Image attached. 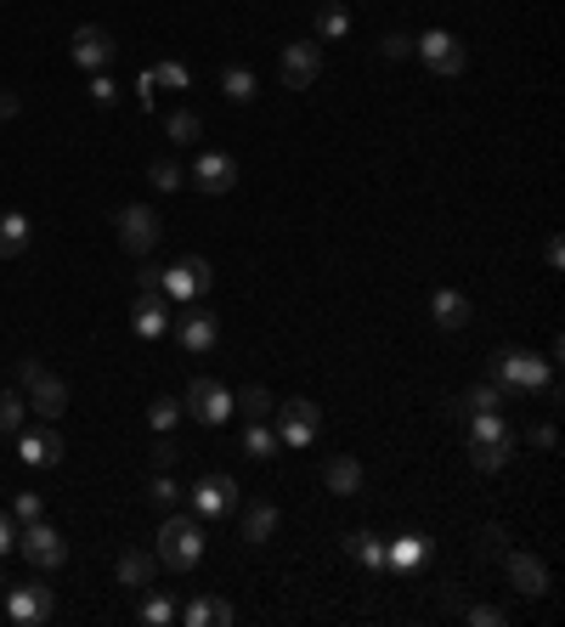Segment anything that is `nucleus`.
Masks as SVG:
<instances>
[{
  "instance_id": "f257e3e1",
  "label": "nucleus",
  "mask_w": 565,
  "mask_h": 627,
  "mask_svg": "<svg viewBox=\"0 0 565 627\" xmlns=\"http://www.w3.org/2000/svg\"><path fill=\"white\" fill-rule=\"evenodd\" d=\"M204 560V525L193 520V514H164V525H159V565H170V571H193Z\"/></svg>"
},
{
  "instance_id": "f03ea898",
  "label": "nucleus",
  "mask_w": 565,
  "mask_h": 627,
  "mask_svg": "<svg viewBox=\"0 0 565 627\" xmlns=\"http://www.w3.org/2000/svg\"><path fill=\"white\" fill-rule=\"evenodd\" d=\"M18 391H23V402L40 413V418H63L68 413V384L45 368V362H23L18 368Z\"/></svg>"
},
{
  "instance_id": "7ed1b4c3",
  "label": "nucleus",
  "mask_w": 565,
  "mask_h": 627,
  "mask_svg": "<svg viewBox=\"0 0 565 627\" xmlns=\"http://www.w3.org/2000/svg\"><path fill=\"white\" fill-rule=\"evenodd\" d=\"M18 554H23L34 571H57V565L68 560V543H63V532H57V525L29 520L23 532H18Z\"/></svg>"
},
{
  "instance_id": "20e7f679",
  "label": "nucleus",
  "mask_w": 565,
  "mask_h": 627,
  "mask_svg": "<svg viewBox=\"0 0 565 627\" xmlns=\"http://www.w3.org/2000/svg\"><path fill=\"white\" fill-rule=\"evenodd\" d=\"M159 232H164V221H159V210H148V204H125L119 210V244H125V255H153L159 249Z\"/></svg>"
},
{
  "instance_id": "39448f33",
  "label": "nucleus",
  "mask_w": 565,
  "mask_h": 627,
  "mask_svg": "<svg viewBox=\"0 0 565 627\" xmlns=\"http://www.w3.org/2000/svg\"><path fill=\"white\" fill-rule=\"evenodd\" d=\"M492 373L509 384V391H548V384H554V368L537 362L532 351H498Z\"/></svg>"
},
{
  "instance_id": "423d86ee",
  "label": "nucleus",
  "mask_w": 565,
  "mask_h": 627,
  "mask_svg": "<svg viewBox=\"0 0 565 627\" xmlns=\"http://www.w3.org/2000/svg\"><path fill=\"white\" fill-rule=\"evenodd\" d=\"M215 283V272H210V261L204 255H186L181 266H170L164 277H159V295L175 306V300H199L204 295V288Z\"/></svg>"
},
{
  "instance_id": "0eeeda50",
  "label": "nucleus",
  "mask_w": 565,
  "mask_h": 627,
  "mask_svg": "<svg viewBox=\"0 0 565 627\" xmlns=\"http://www.w3.org/2000/svg\"><path fill=\"white\" fill-rule=\"evenodd\" d=\"M322 74V45L317 40H295V45H282V63H277V79L289 85V91H311Z\"/></svg>"
},
{
  "instance_id": "6e6552de",
  "label": "nucleus",
  "mask_w": 565,
  "mask_h": 627,
  "mask_svg": "<svg viewBox=\"0 0 565 627\" xmlns=\"http://www.w3.org/2000/svg\"><path fill=\"white\" fill-rule=\"evenodd\" d=\"M114 57H119V40H114L103 23H85V29H74V63H79L85 74H103V68H114Z\"/></svg>"
},
{
  "instance_id": "1a4fd4ad",
  "label": "nucleus",
  "mask_w": 565,
  "mask_h": 627,
  "mask_svg": "<svg viewBox=\"0 0 565 627\" xmlns=\"http://www.w3.org/2000/svg\"><path fill=\"white\" fill-rule=\"evenodd\" d=\"M186 413H193L199 424H226L232 418V391H226V384H215V379H193V384H186V402H181Z\"/></svg>"
},
{
  "instance_id": "9d476101",
  "label": "nucleus",
  "mask_w": 565,
  "mask_h": 627,
  "mask_svg": "<svg viewBox=\"0 0 565 627\" xmlns=\"http://www.w3.org/2000/svg\"><path fill=\"white\" fill-rule=\"evenodd\" d=\"M57 610V594L45 588V583H23V588H7V616L18 627H40V621H52Z\"/></svg>"
},
{
  "instance_id": "9b49d317",
  "label": "nucleus",
  "mask_w": 565,
  "mask_h": 627,
  "mask_svg": "<svg viewBox=\"0 0 565 627\" xmlns=\"http://www.w3.org/2000/svg\"><path fill=\"white\" fill-rule=\"evenodd\" d=\"M18 458L29 469H52V464H63V436L52 424H23L18 429Z\"/></svg>"
},
{
  "instance_id": "f8f14e48",
  "label": "nucleus",
  "mask_w": 565,
  "mask_h": 627,
  "mask_svg": "<svg viewBox=\"0 0 565 627\" xmlns=\"http://www.w3.org/2000/svg\"><path fill=\"white\" fill-rule=\"evenodd\" d=\"M413 52H418L424 63H430L436 74H447V79H452V74H463V63H469V52H463V45H458V40H452L447 29H430V34H418V40H413Z\"/></svg>"
},
{
  "instance_id": "ddd939ff",
  "label": "nucleus",
  "mask_w": 565,
  "mask_h": 627,
  "mask_svg": "<svg viewBox=\"0 0 565 627\" xmlns=\"http://www.w3.org/2000/svg\"><path fill=\"white\" fill-rule=\"evenodd\" d=\"M277 413V424H282V442L289 447H311L317 442V429H322V407L317 402H282V407H271Z\"/></svg>"
},
{
  "instance_id": "4468645a",
  "label": "nucleus",
  "mask_w": 565,
  "mask_h": 627,
  "mask_svg": "<svg viewBox=\"0 0 565 627\" xmlns=\"http://www.w3.org/2000/svg\"><path fill=\"white\" fill-rule=\"evenodd\" d=\"M193 509H199V520L232 514V509H238V480H232V475H204L193 487Z\"/></svg>"
},
{
  "instance_id": "2eb2a0df",
  "label": "nucleus",
  "mask_w": 565,
  "mask_h": 627,
  "mask_svg": "<svg viewBox=\"0 0 565 627\" xmlns=\"http://www.w3.org/2000/svg\"><path fill=\"white\" fill-rule=\"evenodd\" d=\"M130 328L141 333V340H164V333H170V300L159 295V288H141V295H136Z\"/></svg>"
},
{
  "instance_id": "dca6fc26",
  "label": "nucleus",
  "mask_w": 565,
  "mask_h": 627,
  "mask_svg": "<svg viewBox=\"0 0 565 627\" xmlns=\"http://www.w3.org/2000/svg\"><path fill=\"white\" fill-rule=\"evenodd\" d=\"M503 565H509V583L521 588L526 599H543V594H548V565H543L537 554H526V549H509V554H503Z\"/></svg>"
},
{
  "instance_id": "f3484780",
  "label": "nucleus",
  "mask_w": 565,
  "mask_h": 627,
  "mask_svg": "<svg viewBox=\"0 0 565 627\" xmlns=\"http://www.w3.org/2000/svg\"><path fill=\"white\" fill-rule=\"evenodd\" d=\"M175 340L193 351V357H204V351H215V340H221V322H215L204 306H193V311L175 322Z\"/></svg>"
},
{
  "instance_id": "a211bd4d",
  "label": "nucleus",
  "mask_w": 565,
  "mask_h": 627,
  "mask_svg": "<svg viewBox=\"0 0 565 627\" xmlns=\"http://www.w3.org/2000/svg\"><path fill=\"white\" fill-rule=\"evenodd\" d=\"M193 176H199V187L215 199V192H232V187H238V159H226V153H204Z\"/></svg>"
},
{
  "instance_id": "6ab92c4d",
  "label": "nucleus",
  "mask_w": 565,
  "mask_h": 627,
  "mask_svg": "<svg viewBox=\"0 0 565 627\" xmlns=\"http://www.w3.org/2000/svg\"><path fill=\"white\" fill-rule=\"evenodd\" d=\"M29 244H34V221L18 215V210H7V215H0V261L29 255Z\"/></svg>"
},
{
  "instance_id": "aec40b11",
  "label": "nucleus",
  "mask_w": 565,
  "mask_h": 627,
  "mask_svg": "<svg viewBox=\"0 0 565 627\" xmlns=\"http://www.w3.org/2000/svg\"><path fill=\"white\" fill-rule=\"evenodd\" d=\"M114 571H119V583H125V588H153V576H159V554H148V549H125Z\"/></svg>"
},
{
  "instance_id": "412c9836",
  "label": "nucleus",
  "mask_w": 565,
  "mask_h": 627,
  "mask_svg": "<svg viewBox=\"0 0 565 627\" xmlns=\"http://www.w3.org/2000/svg\"><path fill=\"white\" fill-rule=\"evenodd\" d=\"M322 480H328V492H334V498H356L362 492V464L351 453H334L328 469H322Z\"/></svg>"
},
{
  "instance_id": "4be33fe9",
  "label": "nucleus",
  "mask_w": 565,
  "mask_h": 627,
  "mask_svg": "<svg viewBox=\"0 0 565 627\" xmlns=\"http://www.w3.org/2000/svg\"><path fill=\"white\" fill-rule=\"evenodd\" d=\"M186 627H232V616H238V610H232L226 599H215V594H199L193 605H186V610H175Z\"/></svg>"
},
{
  "instance_id": "5701e85b",
  "label": "nucleus",
  "mask_w": 565,
  "mask_h": 627,
  "mask_svg": "<svg viewBox=\"0 0 565 627\" xmlns=\"http://www.w3.org/2000/svg\"><path fill=\"white\" fill-rule=\"evenodd\" d=\"M469 447H514V436H509V424H503L498 407L492 413H469Z\"/></svg>"
},
{
  "instance_id": "b1692460",
  "label": "nucleus",
  "mask_w": 565,
  "mask_h": 627,
  "mask_svg": "<svg viewBox=\"0 0 565 627\" xmlns=\"http://www.w3.org/2000/svg\"><path fill=\"white\" fill-rule=\"evenodd\" d=\"M430 311H436V322H441V328H463L469 317H476V306H469V300L458 295V288H436Z\"/></svg>"
},
{
  "instance_id": "393cba45",
  "label": "nucleus",
  "mask_w": 565,
  "mask_h": 627,
  "mask_svg": "<svg viewBox=\"0 0 565 627\" xmlns=\"http://www.w3.org/2000/svg\"><path fill=\"white\" fill-rule=\"evenodd\" d=\"M277 532V503H249L244 509V543H271Z\"/></svg>"
},
{
  "instance_id": "a878e982",
  "label": "nucleus",
  "mask_w": 565,
  "mask_h": 627,
  "mask_svg": "<svg viewBox=\"0 0 565 627\" xmlns=\"http://www.w3.org/2000/svg\"><path fill=\"white\" fill-rule=\"evenodd\" d=\"M136 621H141V627H170V621H175V599L159 594V588H148V599H141Z\"/></svg>"
},
{
  "instance_id": "bb28decb",
  "label": "nucleus",
  "mask_w": 565,
  "mask_h": 627,
  "mask_svg": "<svg viewBox=\"0 0 565 627\" xmlns=\"http://www.w3.org/2000/svg\"><path fill=\"white\" fill-rule=\"evenodd\" d=\"M271 391H266V384H249V391H238V396H232V413H244V418H271Z\"/></svg>"
},
{
  "instance_id": "cd10ccee",
  "label": "nucleus",
  "mask_w": 565,
  "mask_h": 627,
  "mask_svg": "<svg viewBox=\"0 0 565 627\" xmlns=\"http://www.w3.org/2000/svg\"><path fill=\"white\" fill-rule=\"evenodd\" d=\"M221 91H226V103H249V96H255L260 85H255V74H249L244 63H232V68L221 74Z\"/></svg>"
},
{
  "instance_id": "c85d7f7f",
  "label": "nucleus",
  "mask_w": 565,
  "mask_h": 627,
  "mask_svg": "<svg viewBox=\"0 0 565 627\" xmlns=\"http://www.w3.org/2000/svg\"><path fill=\"white\" fill-rule=\"evenodd\" d=\"M23 418H29V402H23V391H0V436H18V429H23Z\"/></svg>"
},
{
  "instance_id": "c756f323",
  "label": "nucleus",
  "mask_w": 565,
  "mask_h": 627,
  "mask_svg": "<svg viewBox=\"0 0 565 627\" xmlns=\"http://www.w3.org/2000/svg\"><path fill=\"white\" fill-rule=\"evenodd\" d=\"M199 130H204V119H199L193 108H175V114L164 119V136H170V141H199Z\"/></svg>"
},
{
  "instance_id": "7c9ffc66",
  "label": "nucleus",
  "mask_w": 565,
  "mask_h": 627,
  "mask_svg": "<svg viewBox=\"0 0 565 627\" xmlns=\"http://www.w3.org/2000/svg\"><path fill=\"white\" fill-rule=\"evenodd\" d=\"M424 549H430V543H424V538H396V543L385 549V565L407 571V565H418V560H424Z\"/></svg>"
},
{
  "instance_id": "2f4dec72",
  "label": "nucleus",
  "mask_w": 565,
  "mask_h": 627,
  "mask_svg": "<svg viewBox=\"0 0 565 627\" xmlns=\"http://www.w3.org/2000/svg\"><path fill=\"white\" fill-rule=\"evenodd\" d=\"M148 503H153V509H164V514H170V509L181 503V487H175V475H164V469H159V475L148 480Z\"/></svg>"
},
{
  "instance_id": "473e14b6",
  "label": "nucleus",
  "mask_w": 565,
  "mask_h": 627,
  "mask_svg": "<svg viewBox=\"0 0 565 627\" xmlns=\"http://www.w3.org/2000/svg\"><path fill=\"white\" fill-rule=\"evenodd\" d=\"M351 554H356L367 571H385V543L373 538V532H356V538H351Z\"/></svg>"
},
{
  "instance_id": "72a5a7b5",
  "label": "nucleus",
  "mask_w": 565,
  "mask_h": 627,
  "mask_svg": "<svg viewBox=\"0 0 565 627\" xmlns=\"http://www.w3.org/2000/svg\"><path fill=\"white\" fill-rule=\"evenodd\" d=\"M492 407H503V391H498V384H476V391L463 396V418H469V413H492Z\"/></svg>"
},
{
  "instance_id": "f704fd0d",
  "label": "nucleus",
  "mask_w": 565,
  "mask_h": 627,
  "mask_svg": "<svg viewBox=\"0 0 565 627\" xmlns=\"http://www.w3.org/2000/svg\"><path fill=\"white\" fill-rule=\"evenodd\" d=\"M271 447H277V442H271V429H266V418H249V436H244V453H249V458H271Z\"/></svg>"
},
{
  "instance_id": "c9c22d12",
  "label": "nucleus",
  "mask_w": 565,
  "mask_h": 627,
  "mask_svg": "<svg viewBox=\"0 0 565 627\" xmlns=\"http://www.w3.org/2000/svg\"><path fill=\"white\" fill-rule=\"evenodd\" d=\"M509 453H514V447H469V464H476L481 475H498V469L509 464Z\"/></svg>"
},
{
  "instance_id": "e433bc0d",
  "label": "nucleus",
  "mask_w": 565,
  "mask_h": 627,
  "mask_svg": "<svg viewBox=\"0 0 565 627\" xmlns=\"http://www.w3.org/2000/svg\"><path fill=\"white\" fill-rule=\"evenodd\" d=\"M317 29H322L328 40H340V34H351V12H345V7H322V12H317Z\"/></svg>"
},
{
  "instance_id": "4c0bfd02",
  "label": "nucleus",
  "mask_w": 565,
  "mask_h": 627,
  "mask_svg": "<svg viewBox=\"0 0 565 627\" xmlns=\"http://www.w3.org/2000/svg\"><path fill=\"white\" fill-rule=\"evenodd\" d=\"M509 554V532L503 525H481V560H503Z\"/></svg>"
},
{
  "instance_id": "58836bf2",
  "label": "nucleus",
  "mask_w": 565,
  "mask_h": 627,
  "mask_svg": "<svg viewBox=\"0 0 565 627\" xmlns=\"http://www.w3.org/2000/svg\"><path fill=\"white\" fill-rule=\"evenodd\" d=\"M148 424L159 429V436H164V429H175V424H181V402H170V396H164V402H153Z\"/></svg>"
},
{
  "instance_id": "ea45409f",
  "label": "nucleus",
  "mask_w": 565,
  "mask_h": 627,
  "mask_svg": "<svg viewBox=\"0 0 565 627\" xmlns=\"http://www.w3.org/2000/svg\"><path fill=\"white\" fill-rule=\"evenodd\" d=\"M90 103H97V108H114V103H119V85L108 79V68L90 74Z\"/></svg>"
},
{
  "instance_id": "a19ab883",
  "label": "nucleus",
  "mask_w": 565,
  "mask_h": 627,
  "mask_svg": "<svg viewBox=\"0 0 565 627\" xmlns=\"http://www.w3.org/2000/svg\"><path fill=\"white\" fill-rule=\"evenodd\" d=\"M380 57H385V63L413 57V34H385V40H380Z\"/></svg>"
},
{
  "instance_id": "79ce46f5",
  "label": "nucleus",
  "mask_w": 565,
  "mask_h": 627,
  "mask_svg": "<svg viewBox=\"0 0 565 627\" xmlns=\"http://www.w3.org/2000/svg\"><path fill=\"white\" fill-rule=\"evenodd\" d=\"M148 181H153L159 192H175V187H181V170H175L170 159H153V170H148Z\"/></svg>"
},
{
  "instance_id": "37998d69",
  "label": "nucleus",
  "mask_w": 565,
  "mask_h": 627,
  "mask_svg": "<svg viewBox=\"0 0 565 627\" xmlns=\"http://www.w3.org/2000/svg\"><path fill=\"white\" fill-rule=\"evenodd\" d=\"M463 616L476 621V627H503V621H509V616H503L498 605H463Z\"/></svg>"
},
{
  "instance_id": "c03bdc74",
  "label": "nucleus",
  "mask_w": 565,
  "mask_h": 627,
  "mask_svg": "<svg viewBox=\"0 0 565 627\" xmlns=\"http://www.w3.org/2000/svg\"><path fill=\"white\" fill-rule=\"evenodd\" d=\"M153 85H170V91H186V68H181V63H159V68H153Z\"/></svg>"
},
{
  "instance_id": "a18cd8bd",
  "label": "nucleus",
  "mask_w": 565,
  "mask_h": 627,
  "mask_svg": "<svg viewBox=\"0 0 565 627\" xmlns=\"http://www.w3.org/2000/svg\"><path fill=\"white\" fill-rule=\"evenodd\" d=\"M12 514H18L23 525H29V520H40V498H34V492H18V503H12Z\"/></svg>"
},
{
  "instance_id": "49530a36",
  "label": "nucleus",
  "mask_w": 565,
  "mask_h": 627,
  "mask_svg": "<svg viewBox=\"0 0 565 627\" xmlns=\"http://www.w3.org/2000/svg\"><path fill=\"white\" fill-rule=\"evenodd\" d=\"M12 549H18V532H12V514L0 509V560H7Z\"/></svg>"
},
{
  "instance_id": "de8ad7c7",
  "label": "nucleus",
  "mask_w": 565,
  "mask_h": 627,
  "mask_svg": "<svg viewBox=\"0 0 565 627\" xmlns=\"http://www.w3.org/2000/svg\"><path fill=\"white\" fill-rule=\"evenodd\" d=\"M153 464L170 469V464H175V442H159V447H153Z\"/></svg>"
},
{
  "instance_id": "09e8293b",
  "label": "nucleus",
  "mask_w": 565,
  "mask_h": 627,
  "mask_svg": "<svg viewBox=\"0 0 565 627\" xmlns=\"http://www.w3.org/2000/svg\"><path fill=\"white\" fill-rule=\"evenodd\" d=\"M159 277H164L159 266H141V272H136V283H141V288H159Z\"/></svg>"
},
{
  "instance_id": "8fccbe9b",
  "label": "nucleus",
  "mask_w": 565,
  "mask_h": 627,
  "mask_svg": "<svg viewBox=\"0 0 565 627\" xmlns=\"http://www.w3.org/2000/svg\"><path fill=\"white\" fill-rule=\"evenodd\" d=\"M565 266V249H559V237H548V272H559Z\"/></svg>"
}]
</instances>
